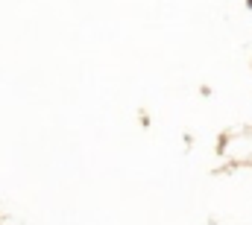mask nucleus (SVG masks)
<instances>
[{
    "mask_svg": "<svg viewBox=\"0 0 252 225\" xmlns=\"http://www.w3.org/2000/svg\"><path fill=\"white\" fill-rule=\"evenodd\" d=\"M247 9H250V12H252V0H247Z\"/></svg>",
    "mask_w": 252,
    "mask_h": 225,
    "instance_id": "obj_1",
    "label": "nucleus"
}]
</instances>
